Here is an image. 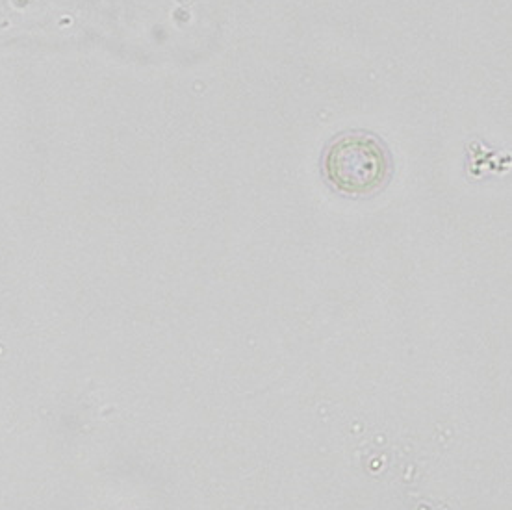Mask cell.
Masks as SVG:
<instances>
[{
    "instance_id": "1",
    "label": "cell",
    "mask_w": 512,
    "mask_h": 510,
    "mask_svg": "<svg viewBox=\"0 0 512 510\" xmlns=\"http://www.w3.org/2000/svg\"><path fill=\"white\" fill-rule=\"evenodd\" d=\"M392 154L379 136L349 130L334 136L321 154V175L344 197L366 199L383 192L392 179Z\"/></svg>"
}]
</instances>
